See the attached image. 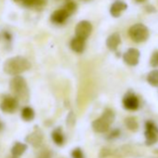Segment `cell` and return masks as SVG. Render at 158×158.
<instances>
[{"label": "cell", "mask_w": 158, "mask_h": 158, "mask_svg": "<svg viewBox=\"0 0 158 158\" xmlns=\"http://www.w3.org/2000/svg\"><path fill=\"white\" fill-rule=\"evenodd\" d=\"M26 150H27V145L18 141L13 145L11 149V154L14 158H17V157H20L22 154H23Z\"/></svg>", "instance_id": "obj_15"}, {"label": "cell", "mask_w": 158, "mask_h": 158, "mask_svg": "<svg viewBox=\"0 0 158 158\" xmlns=\"http://www.w3.org/2000/svg\"><path fill=\"white\" fill-rule=\"evenodd\" d=\"M51 137H52L53 141H54L57 145H60H60H62V144L64 143V136H63V134H62V132H61V130H60V128L55 129V130L52 132Z\"/></svg>", "instance_id": "obj_16"}, {"label": "cell", "mask_w": 158, "mask_h": 158, "mask_svg": "<svg viewBox=\"0 0 158 158\" xmlns=\"http://www.w3.org/2000/svg\"><path fill=\"white\" fill-rule=\"evenodd\" d=\"M86 47V40L79 38V37H74L71 41V48L76 52V53H81L84 51Z\"/></svg>", "instance_id": "obj_14"}, {"label": "cell", "mask_w": 158, "mask_h": 158, "mask_svg": "<svg viewBox=\"0 0 158 158\" xmlns=\"http://www.w3.org/2000/svg\"><path fill=\"white\" fill-rule=\"evenodd\" d=\"M123 104H124V107L126 109L130 110V111H134V110H137L139 107V101H138V98L136 96L130 94V95H127L124 98Z\"/></svg>", "instance_id": "obj_12"}, {"label": "cell", "mask_w": 158, "mask_h": 158, "mask_svg": "<svg viewBox=\"0 0 158 158\" xmlns=\"http://www.w3.org/2000/svg\"><path fill=\"white\" fill-rule=\"evenodd\" d=\"M13 158H14V157H13Z\"/></svg>", "instance_id": "obj_30"}, {"label": "cell", "mask_w": 158, "mask_h": 158, "mask_svg": "<svg viewBox=\"0 0 158 158\" xmlns=\"http://www.w3.org/2000/svg\"><path fill=\"white\" fill-rule=\"evenodd\" d=\"M151 65L153 67L158 66V51H155L151 58Z\"/></svg>", "instance_id": "obj_22"}, {"label": "cell", "mask_w": 158, "mask_h": 158, "mask_svg": "<svg viewBox=\"0 0 158 158\" xmlns=\"http://www.w3.org/2000/svg\"><path fill=\"white\" fill-rule=\"evenodd\" d=\"M63 10H65L69 15H72L73 13H74L77 10V5L76 3L73 1V0H68V1L65 3V6L63 8Z\"/></svg>", "instance_id": "obj_20"}, {"label": "cell", "mask_w": 158, "mask_h": 158, "mask_svg": "<svg viewBox=\"0 0 158 158\" xmlns=\"http://www.w3.org/2000/svg\"><path fill=\"white\" fill-rule=\"evenodd\" d=\"M114 120V113L113 110L111 109H106L102 115L101 117H99L98 119H96L93 123H92V127L94 129V131L98 132V133H104L106 131H108L110 126L113 124Z\"/></svg>", "instance_id": "obj_2"}, {"label": "cell", "mask_w": 158, "mask_h": 158, "mask_svg": "<svg viewBox=\"0 0 158 158\" xmlns=\"http://www.w3.org/2000/svg\"><path fill=\"white\" fill-rule=\"evenodd\" d=\"M0 128H1V123H0Z\"/></svg>", "instance_id": "obj_29"}, {"label": "cell", "mask_w": 158, "mask_h": 158, "mask_svg": "<svg viewBox=\"0 0 158 158\" xmlns=\"http://www.w3.org/2000/svg\"><path fill=\"white\" fill-rule=\"evenodd\" d=\"M75 36L86 40L92 32V24L89 21H81L75 26Z\"/></svg>", "instance_id": "obj_5"}, {"label": "cell", "mask_w": 158, "mask_h": 158, "mask_svg": "<svg viewBox=\"0 0 158 158\" xmlns=\"http://www.w3.org/2000/svg\"><path fill=\"white\" fill-rule=\"evenodd\" d=\"M139 56H140V53L139 51L137 49V48H129L127 49V51L125 52L124 56H123V59H124V61L129 65V66H135L139 63Z\"/></svg>", "instance_id": "obj_7"}, {"label": "cell", "mask_w": 158, "mask_h": 158, "mask_svg": "<svg viewBox=\"0 0 158 158\" xmlns=\"http://www.w3.org/2000/svg\"><path fill=\"white\" fill-rule=\"evenodd\" d=\"M47 4H48V0H35L34 8L41 9V8H44Z\"/></svg>", "instance_id": "obj_23"}, {"label": "cell", "mask_w": 158, "mask_h": 158, "mask_svg": "<svg viewBox=\"0 0 158 158\" xmlns=\"http://www.w3.org/2000/svg\"><path fill=\"white\" fill-rule=\"evenodd\" d=\"M10 90L12 91V93L16 97L21 98V99L28 97V88H27L25 79L23 77H22L20 75L15 76L10 81Z\"/></svg>", "instance_id": "obj_4"}, {"label": "cell", "mask_w": 158, "mask_h": 158, "mask_svg": "<svg viewBox=\"0 0 158 158\" xmlns=\"http://www.w3.org/2000/svg\"><path fill=\"white\" fill-rule=\"evenodd\" d=\"M145 126H146V131H145L146 144L152 145L158 141V127L150 121H148Z\"/></svg>", "instance_id": "obj_6"}, {"label": "cell", "mask_w": 158, "mask_h": 158, "mask_svg": "<svg viewBox=\"0 0 158 158\" xmlns=\"http://www.w3.org/2000/svg\"><path fill=\"white\" fill-rule=\"evenodd\" d=\"M69 14L68 12L63 10V9H60V10H55L51 16H50V20L52 23H56V24H62L63 23L66 22V20L69 18Z\"/></svg>", "instance_id": "obj_9"}, {"label": "cell", "mask_w": 158, "mask_h": 158, "mask_svg": "<svg viewBox=\"0 0 158 158\" xmlns=\"http://www.w3.org/2000/svg\"><path fill=\"white\" fill-rule=\"evenodd\" d=\"M26 140L31 143L34 147H38L41 145L42 140H43V135L42 132L38 129L35 130L33 133H31L30 135H28V137L26 138Z\"/></svg>", "instance_id": "obj_13"}, {"label": "cell", "mask_w": 158, "mask_h": 158, "mask_svg": "<svg viewBox=\"0 0 158 158\" xmlns=\"http://www.w3.org/2000/svg\"><path fill=\"white\" fill-rule=\"evenodd\" d=\"M14 1H16V2H20V1H23V0H14Z\"/></svg>", "instance_id": "obj_28"}, {"label": "cell", "mask_w": 158, "mask_h": 158, "mask_svg": "<svg viewBox=\"0 0 158 158\" xmlns=\"http://www.w3.org/2000/svg\"><path fill=\"white\" fill-rule=\"evenodd\" d=\"M128 35L136 43H141L149 38V29L143 23H136L128 30Z\"/></svg>", "instance_id": "obj_3"}, {"label": "cell", "mask_w": 158, "mask_h": 158, "mask_svg": "<svg viewBox=\"0 0 158 158\" xmlns=\"http://www.w3.org/2000/svg\"><path fill=\"white\" fill-rule=\"evenodd\" d=\"M121 44V37L118 33L112 34L106 40V46L110 50H116Z\"/></svg>", "instance_id": "obj_11"}, {"label": "cell", "mask_w": 158, "mask_h": 158, "mask_svg": "<svg viewBox=\"0 0 158 158\" xmlns=\"http://www.w3.org/2000/svg\"><path fill=\"white\" fill-rule=\"evenodd\" d=\"M22 118L24 121H32L35 118V111L31 107H24L22 110Z\"/></svg>", "instance_id": "obj_17"}, {"label": "cell", "mask_w": 158, "mask_h": 158, "mask_svg": "<svg viewBox=\"0 0 158 158\" xmlns=\"http://www.w3.org/2000/svg\"><path fill=\"white\" fill-rule=\"evenodd\" d=\"M118 135H119V130H114V131H113V132L110 134L109 138H110V139H112V138H116V137H118Z\"/></svg>", "instance_id": "obj_26"}, {"label": "cell", "mask_w": 158, "mask_h": 158, "mask_svg": "<svg viewBox=\"0 0 158 158\" xmlns=\"http://www.w3.org/2000/svg\"><path fill=\"white\" fill-rule=\"evenodd\" d=\"M125 123H126V126L127 127V128L131 131H137L139 128V124L135 117H127L126 119Z\"/></svg>", "instance_id": "obj_19"}, {"label": "cell", "mask_w": 158, "mask_h": 158, "mask_svg": "<svg viewBox=\"0 0 158 158\" xmlns=\"http://www.w3.org/2000/svg\"><path fill=\"white\" fill-rule=\"evenodd\" d=\"M147 81L151 86L158 87V70H153L148 74Z\"/></svg>", "instance_id": "obj_18"}, {"label": "cell", "mask_w": 158, "mask_h": 158, "mask_svg": "<svg viewBox=\"0 0 158 158\" xmlns=\"http://www.w3.org/2000/svg\"><path fill=\"white\" fill-rule=\"evenodd\" d=\"M35 0H23V4L27 8H34Z\"/></svg>", "instance_id": "obj_24"}, {"label": "cell", "mask_w": 158, "mask_h": 158, "mask_svg": "<svg viewBox=\"0 0 158 158\" xmlns=\"http://www.w3.org/2000/svg\"><path fill=\"white\" fill-rule=\"evenodd\" d=\"M30 68H31V62L26 58L22 56L10 58L5 61L3 65L4 72L10 75H14V76H17L28 71Z\"/></svg>", "instance_id": "obj_1"}, {"label": "cell", "mask_w": 158, "mask_h": 158, "mask_svg": "<svg viewBox=\"0 0 158 158\" xmlns=\"http://www.w3.org/2000/svg\"><path fill=\"white\" fill-rule=\"evenodd\" d=\"M127 9V3L123 2V1H115L114 3H113V5L111 6L110 9V13L113 17L114 18H118L122 15V13Z\"/></svg>", "instance_id": "obj_10"}, {"label": "cell", "mask_w": 158, "mask_h": 158, "mask_svg": "<svg viewBox=\"0 0 158 158\" xmlns=\"http://www.w3.org/2000/svg\"><path fill=\"white\" fill-rule=\"evenodd\" d=\"M37 158H50V152L48 151L45 150L37 155Z\"/></svg>", "instance_id": "obj_25"}, {"label": "cell", "mask_w": 158, "mask_h": 158, "mask_svg": "<svg viewBox=\"0 0 158 158\" xmlns=\"http://www.w3.org/2000/svg\"><path fill=\"white\" fill-rule=\"evenodd\" d=\"M72 157L73 158H85L84 153H83V152H82V150L80 148L73 149V151L72 152Z\"/></svg>", "instance_id": "obj_21"}, {"label": "cell", "mask_w": 158, "mask_h": 158, "mask_svg": "<svg viewBox=\"0 0 158 158\" xmlns=\"http://www.w3.org/2000/svg\"><path fill=\"white\" fill-rule=\"evenodd\" d=\"M136 1H137V2H144L145 0H136Z\"/></svg>", "instance_id": "obj_27"}, {"label": "cell", "mask_w": 158, "mask_h": 158, "mask_svg": "<svg viewBox=\"0 0 158 158\" xmlns=\"http://www.w3.org/2000/svg\"><path fill=\"white\" fill-rule=\"evenodd\" d=\"M18 108V101L14 97H6L3 99L1 104H0V109L4 113H13Z\"/></svg>", "instance_id": "obj_8"}]
</instances>
